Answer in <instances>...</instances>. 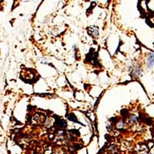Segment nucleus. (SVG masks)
I'll list each match as a JSON object with an SVG mask.
<instances>
[{"label": "nucleus", "instance_id": "1", "mask_svg": "<svg viewBox=\"0 0 154 154\" xmlns=\"http://www.w3.org/2000/svg\"><path fill=\"white\" fill-rule=\"evenodd\" d=\"M148 62H149V66H152V64L154 63V54H151L150 57H149V60H148Z\"/></svg>", "mask_w": 154, "mask_h": 154}]
</instances>
